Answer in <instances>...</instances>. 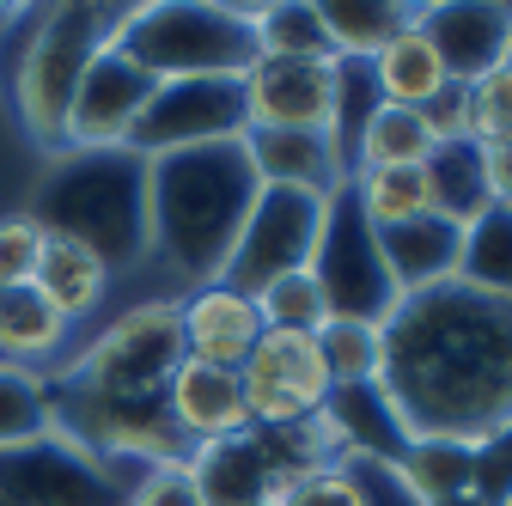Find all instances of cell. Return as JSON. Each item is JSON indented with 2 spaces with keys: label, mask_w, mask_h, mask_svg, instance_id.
Listing matches in <instances>:
<instances>
[{
  "label": "cell",
  "mask_w": 512,
  "mask_h": 506,
  "mask_svg": "<svg viewBox=\"0 0 512 506\" xmlns=\"http://www.w3.org/2000/svg\"><path fill=\"white\" fill-rule=\"evenodd\" d=\"M378 385L409 439H482L512 421V299L458 281L403 293L384 318Z\"/></svg>",
  "instance_id": "6da1fadb"
},
{
  "label": "cell",
  "mask_w": 512,
  "mask_h": 506,
  "mask_svg": "<svg viewBox=\"0 0 512 506\" xmlns=\"http://www.w3.org/2000/svg\"><path fill=\"white\" fill-rule=\"evenodd\" d=\"M256 189L263 183L244 159V141L147 159V263H159L177 281V293L220 281Z\"/></svg>",
  "instance_id": "7a4b0ae2"
},
{
  "label": "cell",
  "mask_w": 512,
  "mask_h": 506,
  "mask_svg": "<svg viewBox=\"0 0 512 506\" xmlns=\"http://www.w3.org/2000/svg\"><path fill=\"white\" fill-rule=\"evenodd\" d=\"M25 214L43 226V238L80 244L86 257H98L110 269V281L147 269V250H153V238H147V159L128 147L49 153Z\"/></svg>",
  "instance_id": "3957f363"
},
{
  "label": "cell",
  "mask_w": 512,
  "mask_h": 506,
  "mask_svg": "<svg viewBox=\"0 0 512 506\" xmlns=\"http://www.w3.org/2000/svg\"><path fill=\"white\" fill-rule=\"evenodd\" d=\"M128 7H43L25 19V43L13 55V110L43 153L68 147V110L92 68V55L116 43Z\"/></svg>",
  "instance_id": "277c9868"
},
{
  "label": "cell",
  "mask_w": 512,
  "mask_h": 506,
  "mask_svg": "<svg viewBox=\"0 0 512 506\" xmlns=\"http://www.w3.org/2000/svg\"><path fill=\"white\" fill-rule=\"evenodd\" d=\"M250 19L256 7H226V0H147L122 13L116 49L147 80H244L256 61Z\"/></svg>",
  "instance_id": "5b68a950"
},
{
  "label": "cell",
  "mask_w": 512,
  "mask_h": 506,
  "mask_svg": "<svg viewBox=\"0 0 512 506\" xmlns=\"http://www.w3.org/2000/svg\"><path fill=\"white\" fill-rule=\"evenodd\" d=\"M183 366L177 293H147L49 372L61 397H165Z\"/></svg>",
  "instance_id": "8992f818"
},
{
  "label": "cell",
  "mask_w": 512,
  "mask_h": 506,
  "mask_svg": "<svg viewBox=\"0 0 512 506\" xmlns=\"http://www.w3.org/2000/svg\"><path fill=\"white\" fill-rule=\"evenodd\" d=\"M311 281L324 293L330 318H348V324H378L403 305L391 269H384V244H378V226L360 214L354 189H336L324 202V226H317V250H311Z\"/></svg>",
  "instance_id": "52a82bcc"
},
{
  "label": "cell",
  "mask_w": 512,
  "mask_h": 506,
  "mask_svg": "<svg viewBox=\"0 0 512 506\" xmlns=\"http://www.w3.org/2000/svg\"><path fill=\"white\" fill-rule=\"evenodd\" d=\"M324 202L330 196H305V189H256L250 220L232 244L220 281L256 299L269 281L305 269L311 250H317V226H324Z\"/></svg>",
  "instance_id": "ba28073f"
},
{
  "label": "cell",
  "mask_w": 512,
  "mask_h": 506,
  "mask_svg": "<svg viewBox=\"0 0 512 506\" xmlns=\"http://www.w3.org/2000/svg\"><path fill=\"white\" fill-rule=\"evenodd\" d=\"M244 141V86L238 80H153V98L128 135V153L165 159L189 147Z\"/></svg>",
  "instance_id": "9c48e42d"
},
{
  "label": "cell",
  "mask_w": 512,
  "mask_h": 506,
  "mask_svg": "<svg viewBox=\"0 0 512 506\" xmlns=\"http://www.w3.org/2000/svg\"><path fill=\"white\" fill-rule=\"evenodd\" d=\"M122 488L128 482L68 433L0 452V506H122Z\"/></svg>",
  "instance_id": "30bf717a"
},
{
  "label": "cell",
  "mask_w": 512,
  "mask_h": 506,
  "mask_svg": "<svg viewBox=\"0 0 512 506\" xmlns=\"http://www.w3.org/2000/svg\"><path fill=\"white\" fill-rule=\"evenodd\" d=\"M238 385H244V409L250 427H305L324 415L330 403V372L317 360L311 336H275L263 330L250 348V360L238 366Z\"/></svg>",
  "instance_id": "8fae6325"
},
{
  "label": "cell",
  "mask_w": 512,
  "mask_h": 506,
  "mask_svg": "<svg viewBox=\"0 0 512 506\" xmlns=\"http://www.w3.org/2000/svg\"><path fill=\"white\" fill-rule=\"evenodd\" d=\"M244 129H324L336 104V61L256 55L244 68Z\"/></svg>",
  "instance_id": "7c38bea8"
},
{
  "label": "cell",
  "mask_w": 512,
  "mask_h": 506,
  "mask_svg": "<svg viewBox=\"0 0 512 506\" xmlns=\"http://www.w3.org/2000/svg\"><path fill=\"white\" fill-rule=\"evenodd\" d=\"M147 98H153V80L135 68V61H128L116 43L98 49L80 92H74V110H68V147H86V153L128 147Z\"/></svg>",
  "instance_id": "4fadbf2b"
},
{
  "label": "cell",
  "mask_w": 512,
  "mask_h": 506,
  "mask_svg": "<svg viewBox=\"0 0 512 506\" xmlns=\"http://www.w3.org/2000/svg\"><path fill=\"white\" fill-rule=\"evenodd\" d=\"M177 330H183V360L238 372L250 360L256 336H263V318H256L250 293H238L226 281H208V287L177 293Z\"/></svg>",
  "instance_id": "5bb4252c"
},
{
  "label": "cell",
  "mask_w": 512,
  "mask_h": 506,
  "mask_svg": "<svg viewBox=\"0 0 512 506\" xmlns=\"http://www.w3.org/2000/svg\"><path fill=\"white\" fill-rule=\"evenodd\" d=\"M415 25L439 49L452 86H476L482 74L500 68V55H506L512 7H488V0H439V7H415Z\"/></svg>",
  "instance_id": "9a60e30c"
},
{
  "label": "cell",
  "mask_w": 512,
  "mask_h": 506,
  "mask_svg": "<svg viewBox=\"0 0 512 506\" xmlns=\"http://www.w3.org/2000/svg\"><path fill=\"white\" fill-rule=\"evenodd\" d=\"M330 439L336 464H372V470H397V458L409 452V427L391 409L384 385H336L324 415H317Z\"/></svg>",
  "instance_id": "2e32d148"
},
{
  "label": "cell",
  "mask_w": 512,
  "mask_h": 506,
  "mask_svg": "<svg viewBox=\"0 0 512 506\" xmlns=\"http://www.w3.org/2000/svg\"><path fill=\"white\" fill-rule=\"evenodd\" d=\"M244 159L263 189H305V196H336L354 177L324 129H244Z\"/></svg>",
  "instance_id": "e0dca14e"
},
{
  "label": "cell",
  "mask_w": 512,
  "mask_h": 506,
  "mask_svg": "<svg viewBox=\"0 0 512 506\" xmlns=\"http://www.w3.org/2000/svg\"><path fill=\"white\" fill-rule=\"evenodd\" d=\"M183 470H189V482H196L202 506H256V500H275L269 446H263V433H256V427L208 439V446H189Z\"/></svg>",
  "instance_id": "ac0fdd59"
},
{
  "label": "cell",
  "mask_w": 512,
  "mask_h": 506,
  "mask_svg": "<svg viewBox=\"0 0 512 506\" xmlns=\"http://www.w3.org/2000/svg\"><path fill=\"white\" fill-rule=\"evenodd\" d=\"M165 409L177 421V433L189 446H208V439H226V433H244L250 427V409H244V385L238 372L226 366H196L183 360L171 391H165Z\"/></svg>",
  "instance_id": "d6986e66"
},
{
  "label": "cell",
  "mask_w": 512,
  "mask_h": 506,
  "mask_svg": "<svg viewBox=\"0 0 512 506\" xmlns=\"http://www.w3.org/2000/svg\"><path fill=\"white\" fill-rule=\"evenodd\" d=\"M378 244H384V269H391L397 293H427V287L458 281L464 226H452V220L421 214V220H403V226H378Z\"/></svg>",
  "instance_id": "ffe728a7"
},
{
  "label": "cell",
  "mask_w": 512,
  "mask_h": 506,
  "mask_svg": "<svg viewBox=\"0 0 512 506\" xmlns=\"http://www.w3.org/2000/svg\"><path fill=\"white\" fill-rule=\"evenodd\" d=\"M31 287H37V299L55 311V318L74 330V324H86V318H98V311H104V299H110V269H104L98 257H86L80 244L49 238L43 257H37Z\"/></svg>",
  "instance_id": "44dd1931"
},
{
  "label": "cell",
  "mask_w": 512,
  "mask_h": 506,
  "mask_svg": "<svg viewBox=\"0 0 512 506\" xmlns=\"http://www.w3.org/2000/svg\"><path fill=\"white\" fill-rule=\"evenodd\" d=\"M68 354H74V330L37 299V287H0V360L55 372Z\"/></svg>",
  "instance_id": "7402d4cb"
},
{
  "label": "cell",
  "mask_w": 512,
  "mask_h": 506,
  "mask_svg": "<svg viewBox=\"0 0 512 506\" xmlns=\"http://www.w3.org/2000/svg\"><path fill=\"white\" fill-rule=\"evenodd\" d=\"M372 86H378V98L384 104H403V110H421L427 98H439L445 86H452V74H445V61H439V49L421 37V25L409 19L391 43H384L372 61Z\"/></svg>",
  "instance_id": "603a6c76"
},
{
  "label": "cell",
  "mask_w": 512,
  "mask_h": 506,
  "mask_svg": "<svg viewBox=\"0 0 512 506\" xmlns=\"http://www.w3.org/2000/svg\"><path fill=\"white\" fill-rule=\"evenodd\" d=\"M317 19H324L336 61H372L415 19V7L409 0H317Z\"/></svg>",
  "instance_id": "cb8c5ba5"
},
{
  "label": "cell",
  "mask_w": 512,
  "mask_h": 506,
  "mask_svg": "<svg viewBox=\"0 0 512 506\" xmlns=\"http://www.w3.org/2000/svg\"><path fill=\"white\" fill-rule=\"evenodd\" d=\"M427 196H433V214L452 220V226H470L476 214H488V177H482V147L476 141H439L427 153Z\"/></svg>",
  "instance_id": "d4e9b609"
},
{
  "label": "cell",
  "mask_w": 512,
  "mask_h": 506,
  "mask_svg": "<svg viewBox=\"0 0 512 506\" xmlns=\"http://www.w3.org/2000/svg\"><path fill=\"white\" fill-rule=\"evenodd\" d=\"M458 287L488 293V299H512V208H488L464 226Z\"/></svg>",
  "instance_id": "484cf974"
},
{
  "label": "cell",
  "mask_w": 512,
  "mask_h": 506,
  "mask_svg": "<svg viewBox=\"0 0 512 506\" xmlns=\"http://www.w3.org/2000/svg\"><path fill=\"white\" fill-rule=\"evenodd\" d=\"M433 153V135H427V122L421 110H403V104H378L372 122L360 129L348 165L354 171H391V165H427Z\"/></svg>",
  "instance_id": "4316f807"
},
{
  "label": "cell",
  "mask_w": 512,
  "mask_h": 506,
  "mask_svg": "<svg viewBox=\"0 0 512 506\" xmlns=\"http://www.w3.org/2000/svg\"><path fill=\"white\" fill-rule=\"evenodd\" d=\"M55 433V385L49 372L0 360V452H19L31 439Z\"/></svg>",
  "instance_id": "83f0119b"
},
{
  "label": "cell",
  "mask_w": 512,
  "mask_h": 506,
  "mask_svg": "<svg viewBox=\"0 0 512 506\" xmlns=\"http://www.w3.org/2000/svg\"><path fill=\"white\" fill-rule=\"evenodd\" d=\"M256 55H281V61H336L324 19H317V0H269L250 19Z\"/></svg>",
  "instance_id": "f1b7e54d"
},
{
  "label": "cell",
  "mask_w": 512,
  "mask_h": 506,
  "mask_svg": "<svg viewBox=\"0 0 512 506\" xmlns=\"http://www.w3.org/2000/svg\"><path fill=\"white\" fill-rule=\"evenodd\" d=\"M397 482L421 506L470 494V446H464V439H409V452L397 458Z\"/></svg>",
  "instance_id": "f546056e"
},
{
  "label": "cell",
  "mask_w": 512,
  "mask_h": 506,
  "mask_svg": "<svg viewBox=\"0 0 512 506\" xmlns=\"http://www.w3.org/2000/svg\"><path fill=\"white\" fill-rule=\"evenodd\" d=\"M354 202L372 226H403V220H421L433 214V196H427V171L421 165H391V171H354L348 177Z\"/></svg>",
  "instance_id": "4dcf8cb0"
},
{
  "label": "cell",
  "mask_w": 512,
  "mask_h": 506,
  "mask_svg": "<svg viewBox=\"0 0 512 506\" xmlns=\"http://www.w3.org/2000/svg\"><path fill=\"white\" fill-rule=\"evenodd\" d=\"M311 342H317V360H324L330 385H378V366H384V330L378 324L330 318Z\"/></svg>",
  "instance_id": "1f68e13d"
},
{
  "label": "cell",
  "mask_w": 512,
  "mask_h": 506,
  "mask_svg": "<svg viewBox=\"0 0 512 506\" xmlns=\"http://www.w3.org/2000/svg\"><path fill=\"white\" fill-rule=\"evenodd\" d=\"M256 318H263V330H275V336H317L330 324V305L317 293L311 269H293V275H281V281H269L256 293Z\"/></svg>",
  "instance_id": "d6a6232c"
},
{
  "label": "cell",
  "mask_w": 512,
  "mask_h": 506,
  "mask_svg": "<svg viewBox=\"0 0 512 506\" xmlns=\"http://www.w3.org/2000/svg\"><path fill=\"white\" fill-rule=\"evenodd\" d=\"M275 506H372V488H366L360 464H324L305 482H293Z\"/></svg>",
  "instance_id": "836d02e7"
},
{
  "label": "cell",
  "mask_w": 512,
  "mask_h": 506,
  "mask_svg": "<svg viewBox=\"0 0 512 506\" xmlns=\"http://www.w3.org/2000/svg\"><path fill=\"white\" fill-rule=\"evenodd\" d=\"M464 98H470V141L476 147L512 141V74L506 68H494L476 86H464Z\"/></svg>",
  "instance_id": "e575fe53"
},
{
  "label": "cell",
  "mask_w": 512,
  "mask_h": 506,
  "mask_svg": "<svg viewBox=\"0 0 512 506\" xmlns=\"http://www.w3.org/2000/svg\"><path fill=\"white\" fill-rule=\"evenodd\" d=\"M470 494L488 500V506H506L512 500V421L470 439Z\"/></svg>",
  "instance_id": "d590c367"
},
{
  "label": "cell",
  "mask_w": 512,
  "mask_h": 506,
  "mask_svg": "<svg viewBox=\"0 0 512 506\" xmlns=\"http://www.w3.org/2000/svg\"><path fill=\"white\" fill-rule=\"evenodd\" d=\"M43 244L49 238L31 214H0V287H31Z\"/></svg>",
  "instance_id": "8d00e7d4"
},
{
  "label": "cell",
  "mask_w": 512,
  "mask_h": 506,
  "mask_svg": "<svg viewBox=\"0 0 512 506\" xmlns=\"http://www.w3.org/2000/svg\"><path fill=\"white\" fill-rule=\"evenodd\" d=\"M122 506H202L196 482H189L183 464H165V470H147L122 488Z\"/></svg>",
  "instance_id": "74e56055"
},
{
  "label": "cell",
  "mask_w": 512,
  "mask_h": 506,
  "mask_svg": "<svg viewBox=\"0 0 512 506\" xmlns=\"http://www.w3.org/2000/svg\"><path fill=\"white\" fill-rule=\"evenodd\" d=\"M421 122H427L433 147L439 141H470V98H464V86H445L439 98H427L421 104Z\"/></svg>",
  "instance_id": "f35d334b"
},
{
  "label": "cell",
  "mask_w": 512,
  "mask_h": 506,
  "mask_svg": "<svg viewBox=\"0 0 512 506\" xmlns=\"http://www.w3.org/2000/svg\"><path fill=\"white\" fill-rule=\"evenodd\" d=\"M482 177H488V202L494 208H512V141L482 147Z\"/></svg>",
  "instance_id": "ab89813d"
},
{
  "label": "cell",
  "mask_w": 512,
  "mask_h": 506,
  "mask_svg": "<svg viewBox=\"0 0 512 506\" xmlns=\"http://www.w3.org/2000/svg\"><path fill=\"white\" fill-rule=\"evenodd\" d=\"M366 470V488H372V506H421L403 482H397V470H372V464H360Z\"/></svg>",
  "instance_id": "60d3db41"
},
{
  "label": "cell",
  "mask_w": 512,
  "mask_h": 506,
  "mask_svg": "<svg viewBox=\"0 0 512 506\" xmlns=\"http://www.w3.org/2000/svg\"><path fill=\"white\" fill-rule=\"evenodd\" d=\"M439 506H488V500H476V494H452V500H439Z\"/></svg>",
  "instance_id": "b9f144b4"
},
{
  "label": "cell",
  "mask_w": 512,
  "mask_h": 506,
  "mask_svg": "<svg viewBox=\"0 0 512 506\" xmlns=\"http://www.w3.org/2000/svg\"><path fill=\"white\" fill-rule=\"evenodd\" d=\"M500 68H506V74H512V37H506V55H500Z\"/></svg>",
  "instance_id": "7bdbcfd3"
},
{
  "label": "cell",
  "mask_w": 512,
  "mask_h": 506,
  "mask_svg": "<svg viewBox=\"0 0 512 506\" xmlns=\"http://www.w3.org/2000/svg\"><path fill=\"white\" fill-rule=\"evenodd\" d=\"M256 506H275V500H256Z\"/></svg>",
  "instance_id": "ee69618b"
},
{
  "label": "cell",
  "mask_w": 512,
  "mask_h": 506,
  "mask_svg": "<svg viewBox=\"0 0 512 506\" xmlns=\"http://www.w3.org/2000/svg\"><path fill=\"white\" fill-rule=\"evenodd\" d=\"M506 506H512V500H506Z\"/></svg>",
  "instance_id": "f6af8a7d"
}]
</instances>
